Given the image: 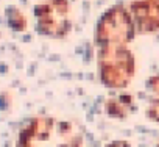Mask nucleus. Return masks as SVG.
Wrapping results in <instances>:
<instances>
[{
  "label": "nucleus",
  "mask_w": 159,
  "mask_h": 147,
  "mask_svg": "<svg viewBox=\"0 0 159 147\" xmlns=\"http://www.w3.org/2000/svg\"><path fill=\"white\" fill-rule=\"evenodd\" d=\"M58 147H83V141H81V138H80V136H76V138H72V139L59 144Z\"/></svg>",
  "instance_id": "nucleus-2"
},
{
  "label": "nucleus",
  "mask_w": 159,
  "mask_h": 147,
  "mask_svg": "<svg viewBox=\"0 0 159 147\" xmlns=\"http://www.w3.org/2000/svg\"><path fill=\"white\" fill-rule=\"evenodd\" d=\"M106 147H129V145L126 142H123V141H117V142H112V144H109Z\"/></svg>",
  "instance_id": "nucleus-3"
},
{
  "label": "nucleus",
  "mask_w": 159,
  "mask_h": 147,
  "mask_svg": "<svg viewBox=\"0 0 159 147\" xmlns=\"http://www.w3.org/2000/svg\"><path fill=\"white\" fill-rule=\"evenodd\" d=\"M106 113L109 116H112V117H123L126 114V110H125V107L120 102H117V100H108V103H106Z\"/></svg>",
  "instance_id": "nucleus-1"
}]
</instances>
